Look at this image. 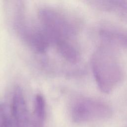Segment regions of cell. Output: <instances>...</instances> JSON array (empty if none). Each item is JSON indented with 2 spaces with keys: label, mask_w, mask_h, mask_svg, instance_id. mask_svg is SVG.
<instances>
[{
  "label": "cell",
  "mask_w": 127,
  "mask_h": 127,
  "mask_svg": "<svg viewBox=\"0 0 127 127\" xmlns=\"http://www.w3.org/2000/svg\"><path fill=\"white\" fill-rule=\"evenodd\" d=\"M91 65L96 82L105 93L112 92L123 79V67L112 46L104 43L99 46L92 56Z\"/></svg>",
  "instance_id": "cell-1"
},
{
  "label": "cell",
  "mask_w": 127,
  "mask_h": 127,
  "mask_svg": "<svg viewBox=\"0 0 127 127\" xmlns=\"http://www.w3.org/2000/svg\"><path fill=\"white\" fill-rule=\"evenodd\" d=\"M39 17L49 42H53L58 49L67 46H77L79 26L74 19L51 8H42Z\"/></svg>",
  "instance_id": "cell-2"
},
{
  "label": "cell",
  "mask_w": 127,
  "mask_h": 127,
  "mask_svg": "<svg viewBox=\"0 0 127 127\" xmlns=\"http://www.w3.org/2000/svg\"><path fill=\"white\" fill-rule=\"evenodd\" d=\"M10 20L14 29L26 44L38 52H42L48 47L49 41L42 28L33 25L25 17L22 4L11 5Z\"/></svg>",
  "instance_id": "cell-3"
},
{
  "label": "cell",
  "mask_w": 127,
  "mask_h": 127,
  "mask_svg": "<svg viewBox=\"0 0 127 127\" xmlns=\"http://www.w3.org/2000/svg\"><path fill=\"white\" fill-rule=\"evenodd\" d=\"M112 114L111 108L106 103L87 97L76 98L70 109L71 119L76 123L104 120L110 117Z\"/></svg>",
  "instance_id": "cell-4"
},
{
  "label": "cell",
  "mask_w": 127,
  "mask_h": 127,
  "mask_svg": "<svg viewBox=\"0 0 127 127\" xmlns=\"http://www.w3.org/2000/svg\"><path fill=\"white\" fill-rule=\"evenodd\" d=\"M98 35L105 44L127 48V29L112 24L101 25Z\"/></svg>",
  "instance_id": "cell-5"
},
{
  "label": "cell",
  "mask_w": 127,
  "mask_h": 127,
  "mask_svg": "<svg viewBox=\"0 0 127 127\" xmlns=\"http://www.w3.org/2000/svg\"><path fill=\"white\" fill-rule=\"evenodd\" d=\"M11 112L16 127H29L28 111L23 93L20 87L13 92Z\"/></svg>",
  "instance_id": "cell-6"
},
{
  "label": "cell",
  "mask_w": 127,
  "mask_h": 127,
  "mask_svg": "<svg viewBox=\"0 0 127 127\" xmlns=\"http://www.w3.org/2000/svg\"><path fill=\"white\" fill-rule=\"evenodd\" d=\"M93 7L114 14L121 18L127 19V1L121 0H92L90 1Z\"/></svg>",
  "instance_id": "cell-7"
},
{
  "label": "cell",
  "mask_w": 127,
  "mask_h": 127,
  "mask_svg": "<svg viewBox=\"0 0 127 127\" xmlns=\"http://www.w3.org/2000/svg\"><path fill=\"white\" fill-rule=\"evenodd\" d=\"M0 127H11L8 109L3 104H0Z\"/></svg>",
  "instance_id": "cell-8"
}]
</instances>
